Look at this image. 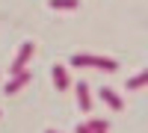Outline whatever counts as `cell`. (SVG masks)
I'll return each mask as SVG.
<instances>
[{
    "label": "cell",
    "mask_w": 148,
    "mask_h": 133,
    "mask_svg": "<svg viewBox=\"0 0 148 133\" xmlns=\"http://www.w3.org/2000/svg\"><path fill=\"white\" fill-rule=\"evenodd\" d=\"M80 0H47V6L56 9V12H71V9H77Z\"/></svg>",
    "instance_id": "cell-8"
},
{
    "label": "cell",
    "mask_w": 148,
    "mask_h": 133,
    "mask_svg": "<svg viewBox=\"0 0 148 133\" xmlns=\"http://www.w3.org/2000/svg\"><path fill=\"white\" fill-rule=\"evenodd\" d=\"M101 98H104V104L110 106V110H116V113H119V110H125V101H121L110 86H101Z\"/></svg>",
    "instance_id": "cell-6"
},
{
    "label": "cell",
    "mask_w": 148,
    "mask_h": 133,
    "mask_svg": "<svg viewBox=\"0 0 148 133\" xmlns=\"http://www.w3.org/2000/svg\"><path fill=\"white\" fill-rule=\"evenodd\" d=\"M45 133H56V130H45Z\"/></svg>",
    "instance_id": "cell-11"
},
{
    "label": "cell",
    "mask_w": 148,
    "mask_h": 133,
    "mask_svg": "<svg viewBox=\"0 0 148 133\" xmlns=\"http://www.w3.org/2000/svg\"><path fill=\"white\" fill-rule=\"evenodd\" d=\"M86 127H89L92 133H107V130H110V121H104V118H89Z\"/></svg>",
    "instance_id": "cell-9"
},
{
    "label": "cell",
    "mask_w": 148,
    "mask_h": 133,
    "mask_svg": "<svg viewBox=\"0 0 148 133\" xmlns=\"http://www.w3.org/2000/svg\"><path fill=\"white\" fill-rule=\"evenodd\" d=\"M51 74H53V86H56V92H68V89H71V77H68V68H65L62 62H56Z\"/></svg>",
    "instance_id": "cell-3"
},
{
    "label": "cell",
    "mask_w": 148,
    "mask_h": 133,
    "mask_svg": "<svg viewBox=\"0 0 148 133\" xmlns=\"http://www.w3.org/2000/svg\"><path fill=\"white\" fill-rule=\"evenodd\" d=\"M33 50H36V44H33V42H24V44H21V50H18V56H15V62H12V74H18V71L27 68Z\"/></svg>",
    "instance_id": "cell-2"
},
{
    "label": "cell",
    "mask_w": 148,
    "mask_h": 133,
    "mask_svg": "<svg viewBox=\"0 0 148 133\" xmlns=\"http://www.w3.org/2000/svg\"><path fill=\"white\" fill-rule=\"evenodd\" d=\"M71 65L74 68H101V71H116L119 62L110 56H98V53H74L71 56Z\"/></svg>",
    "instance_id": "cell-1"
},
{
    "label": "cell",
    "mask_w": 148,
    "mask_h": 133,
    "mask_svg": "<svg viewBox=\"0 0 148 133\" xmlns=\"http://www.w3.org/2000/svg\"><path fill=\"white\" fill-rule=\"evenodd\" d=\"M74 133H92V130L86 127V124H77V130H74Z\"/></svg>",
    "instance_id": "cell-10"
},
{
    "label": "cell",
    "mask_w": 148,
    "mask_h": 133,
    "mask_svg": "<svg viewBox=\"0 0 148 133\" xmlns=\"http://www.w3.org/2000/svg\"><path fill=\"white\" fill-rule=\"evenodd\" d=\"M27 83H30V71L24 68V71H18V74H12V80L3 86V92L6 95H15V92H21L24 86H27Z\"/></svg>",
    "instance_id": "cell-5"
},
{
    "label": "cell",
    "mask_w": 148,
    "mask_h": 133,
    "mask_svg": "<svg viewBox=\"0 0 148 133\" xmlns=\"http://www.w3.org/2000/svg\"><path fill=\"white\" fill-rule=\"evenodd\" d=\"M145 83H148V71L142 68L139 74H133V77L127 80V89H130V92H136V89H145Z\"/></svg>",
    "instance_id": "cell-7"
},
{
    "label": "cell",
    "mask_w": 148,
    "mask_h": 133,
    "mask_svg": "<svg viewBox=\"0 0 148 133\" xmlns=\"http://www.w3.org/2000/svg\"><path fill=\"white\" fill-rule=\"evenodd\" d=\"M74 92H77L80 113H92V92H89V83H74Z\"/></svg>",
    "instance_id": "cell-4"
}]
</instances>
